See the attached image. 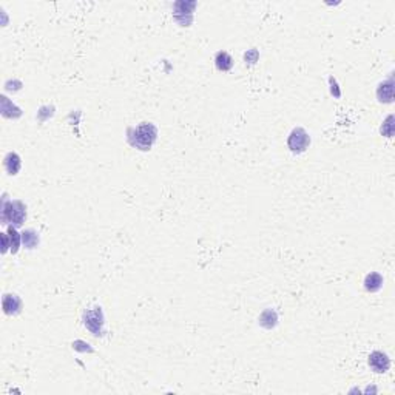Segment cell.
I'll return each mask as SVG.
<instances>
[{
  "label": "cell",
  "instance_id": "cell-11",
  "mask_svg": "<svg viewBox=\"0 0 395 395\" xmlns=\"http://www.w3.org/2000/svg\"><path fill=\"white\" fill-rule=\"evenodd\" d=\"M276 320H278L276 312L272 310V309H267L260 316V324L264 326V327H267V329H272L276 324Z\"/></svg>",
  "mask_w": 395,
  "mask_h": 395
},
{
  "label": "cell",
  "instance_id": "cell-7",
  "mask_svg": "<svg viewBox=\"0 0 395 395\" xmlns=\"http://www.w3.org/2000/svg\"><path fill=\"white\" fill-rule=\"evenodd\" d=\"M3 165H5V169L9 175H17L20 170V165H22L20 156L17 155V153H8V155L5 156Z\"/></svg>",
  "mask_w": 395,
  "mask_h": 395
},
{
  "label": "cell",
  "instance_id": "cell-13",
  "mask_svg": "<svg viewBox=\"0 0 395 395\" xmlns=\"http://www.w3.org/2000/svg\"><path fill=\"white\" fill-rule=\"evenodd\" d=\"M2 239H3V249H2V250H3V253H5V252L8 250V247H9V246H8V233H2Z\"/></svg>",
  "mask_w": 395,
  "mask_h": 395
},
{
  "label": "cell",
  "instance_id": "cell-4",
  "mask_svg": "<svg viewBox=\"0 0 395 395\" xmlns=\"http://www.w3.org/2000/svg\"><path fill=\"white\" fill-rule=\"evenodd\" d=\"M85 326L91 330L93 335H102V326H104V315L100 307H94V310H88L84 316Z\"/></svg>",
  "mask_w": 395,
  "mask_h": 395
},
{
  "label": "cell",
  "instance_id": "cell-1",
  "mask_svg": "<svg viewBox=\"0 0 395 395\" xmlns=\"http://www.w3.org/2000/svg\"><path fill=\"white\" fill-rule=\"evenodd\" d=\"M158 136V130L153 124L144 122L137 127L134 130L129 132V141L132 145H134L139 150H150V147L153 145V142L156 141Z\"/></svg>",
  "mask_w": 395,
  "mask_h": 395
},
{
  "label": "cell",
  "instance_id": "cell-6",
  "mask_svg": "<svg viewBox=\"0 0 395 395\" xmlns=\"http://www.w3.org/2000/svg\"><path fill=\"white\" fill-rule=\"evenodd\" d=\"M2 304H3V310L6 315H16L20 312V307H22V301L17 295H11V294H5L3 295V300H2Z\"/></svg>",
  "mask_w": 395,
  "mask_h": 395
},
{
  "label": "cell",
  "instance_id": "cell-3",
  "mask_svg": "<svg viewBox=\"0 0 395 395\" xmlns=\"http://www.w3.org/2000/svg\"><path fill=\"white\" fill-rule=\"evenodd\" d=\"M289 148L294 153H303L310 145V136L304 129H295L289 136Z\"/></svg>",
  "mask_w": 395,
  "mask_h": 395
},
{
  "label": "cell",
  "instance_id": "cell-12",
  "mask_svg": "<svg viewBox=\"0 0 395 395\" xmlns=\"http://www.w3.org/2000/svg\"><path fill=\"white\" fill-rule=\"evenodd\" d=\"M8 235H9V243H11V252L12 253H17L19 247H20V239H22V235L17 233V230L14 227H9L8 228Z\"/></svg>",
  "mask_w": 395,
  "mask_h": 395
},
{
  "label": "cell",
  "instance_id": "cell-5",
  "mask_svg": "<svg viewBox=\"0 0 395 395\" xmlns=\"http://www.w3.org/2000/svg\"><path fill=\"white\" fill-rule=\"evenodd\" d=\"M369 366H371L372 371H375V372H386L391 366V361H389L386 353L375 351L369 355Z\"/></svg>",
  "mask_w": 395,
  "mask_h": 395
},
{
  "label": "cell",
  "instance_id": "cell-2",
  "mask_svg": "<svg viewBox=\"0 0 395 395\" xmlns=\"http://www.w3.org/2000/svg\"><path fill=\"white\" fill-rule=\"evenodd\" d=\"M27 219V207L20 201L3 202L2 206V221L3 224H12V227H19Z\"/></svg>",
  "mask_w": 395,
  "mask_h": 395
},
{
  "label": "cell",
  "instance_id": "cell-9",
  "mask_svg": "<svg viewBox=\"0 0 395 395\" xmlns=\"http://www.w3.org/2000/svg\"><path fill=\"white\" fill-rule=\"evenodd\" d=\"M381 286H383V276H381L380 273H377V272L369 273L366 276V279H364V287L369 292H377V290L381 289Z\"/></svg>",
  "mask_w": 395,
  "mask_h": 395
},
{
  "label": "cell",
  "instance_id": "cell-10",
  "mask_svg": "<svg viewBox=\"0 0 395 395\" xmlns=\"http://www.w3.org/2000/svg\"><path fill=\"white\" fill-rule=\"evenodd\" d=\"M22 243L27 249H34L39 244V235H37L33 228H28L22 233Z\"/></svg>",
  "mask_w": 395,
  "mask_h": 395
},
{
  "label": "cell",
  "instance_id": "cell-8",
  "mask_svg": "<svg viewBox=\"0 0 395 395\" xmlns=\"http://www.w3.org/2000/svg\"><path fill=\"white\" fill-rule=\"evenodd\" d=\"M215 63H216V68L219 71H228L233 67V59L230 54L225 53V51H219L215 57Z\"/></svg>",
  "mask_w": 395,
  "mask_h": 395
}]
</instances>
